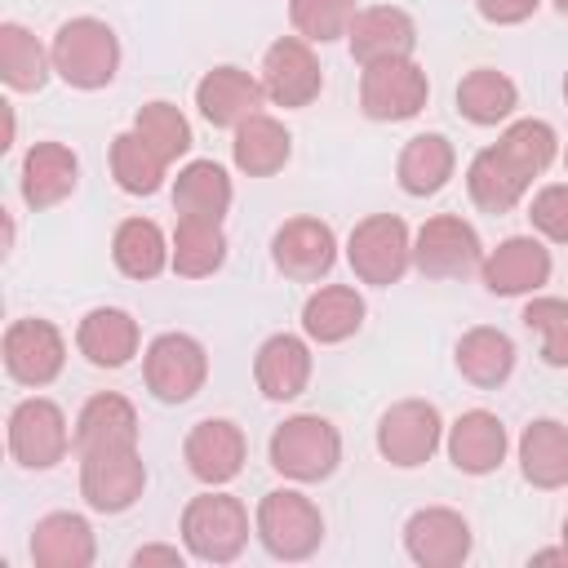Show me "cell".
Wrapping results in <instances>:
<instances>
[{
  "label": "cell",
  "instance_id": "14",
  "mask_svg": "<svg viewBox=\"0 0 568 568\" xmlns=\"http://www.w3.org/2000/svg\"><path fill=\"white\" fill-rule=\"evenodd\" d=\"M404 546L422 568H457L470 555V528L457 510L444 506H426L408 519L404 528Z\"/></svg>",
  "mask_w": 568,
  "mask_h": 568
},
{
  "label": "cell",
  "instance_id": "2",
  "mask_svg": "<svg viewBox=\"0 0 568 568\" xmlns=\"http://www.w3.org/2000/svg\"><path fill=\"white\" fill-rule=\"evenodd\" d=\"M337 457H342V439H337V426L328 417L302 413V417H288L271 435V466L288 479H302V484L328 479Z\"/></svg>",
  "mask_w": 568,
  "mask_h": 568
},
{
  "label": "cell",
  "instance_id": "18",
  "mask_svg": "<svg viewBox=\"0 0 568 568\" xmlns=\"http://www.w3.org/2000/svg\"><path fill=\"white\" fill-rule=\"evenodd\" d=\"M351 53L368 67V62H382V58H408L413 44H417V31H413V18L404 9H390V4H377V9H364L355 13L351 22Z\"/></svg>",
  "mask_w": 568,
  "mask_h": 568
},
{
  "label": "cell",
  "instance_id": "33",
  "mask_svg": "<svg viewBox=\"0 0 568 568\" xmlns=\"http://www.w3.org/2000/svg\"><path fill=\"white\" fill-rule=\"evenodd\" d=\"M226 257V240H222V226L217 222H204V217H182L178 231H173V271L186 275V280H200V275H213Z\"/></svg>",
  "mask_w": 568,
  "mask_h": 568
},
{
  "label": "cell",
  "instance_id": "25",
  "mask_svg": "<svg viewBox=\"0 0 568 568\" xmlns=\"http://www.w3.org/2000/svg\"><path fill=\"white\" fill-rule=\"evenodd\" d=\"M528 173L501 151V146H488L470 160V173H466V186H470V200L484 209V213H506L519 204V195L528 191Z\"/></svg>",
  "mask_w": 568,
  "mask_h": 568
},
{
  "label": "cell",
  "instance_id": "1",
  "mask_svg": "<svg viewBox=\"0 0 568 568\" xmlns=\"http://www.w3.org/2000/svg\"><path fill=\"white\" fill-rule=\"evenodd\" d=\"M53 71L75 84V89H102L111 84L115 67H120V44L115 31L98 18H71L58 27L53 36Z\"/></svg>",
  "mask_w": 568,
  "mask_h": 568
},
{
  "label": "cell",
  "instance_id": "35",
  "mask_svg": "<svg viewBox=\"0 0 568 568\" xmlns=\"http://www.w3.org/2000/svg\"><path fill=\"white\" fill-rule=\"evenodd\" d=\"M164 155L133 129V133H120L115 142H111V173H115V182L129 191V195H151V191H160V178H164Z\"/></svg>",
  "mask_w": 568,
  "mask_h": 568
},
{
  "label": "cell",
  "instance_id": "45",
  "mask_svg": "<svg viewBox=\"0 0 568 568\" xmlns=\"http://www.w3.org/2000/svg\"><path fill=\"white\" fill-rule=\"evenodd\" d=\"M564 555H568V524H564Z\"/></svg>",
  "mask_w": 568,
  "mask_h": 568
},
{
  "label": "cell",
  "instance_id": "39",
  "mask_svg": "<svg viewBox=\"0 0 568 568\" xmlns=\"http://www.w3.org/2000/svg\"><path fill=\"white\" fill-rule=\"evenodd\" d=\"M288 18L293 27L306 36V40H337L351 31L355 22V0H293L288 4Z\"/></svg>",
  "mask_w": 568,
  "mask_h": 568
},
{
  "label": "cell",
  "instance_id": "31",
  "mask_svg": "<svg viewBox=\"0 0 568 568\" xmlns=\"http://www.w3.org/2000/svg\"><path fill=\"white\" fill-rule=\"evenodd\" d=\"M453 178V146L439 133H417L399 151V186L408 195H435Z\"/></svg>",
  "mask_w": 568,
  "mask_h": 568
},
{
  "label": "cell",
  "instance_id": "38",
  "mask_svg": "<svg viewBox=\"0 0 568 568\" xmlns=\"http://www.w3.org/2000/svg\"><path fill=\"white\" fill-rule=\"evenodd\" d=\"M133 129H138L164 160H178V155L191 146V124H186V115H182L178 106H169V102H146V106L138 111Z\"/></svg>",
  "mask_w": 568,
  "mask_h": 568
},
{
  "label": "cell",
  "instance_id": "9",
  "mask_svg": "<svg viewBox=\"0 0 568 568\" xmlns=\"http://www.w3.org/2000/svg\"><path fill=\"white\" fill-rule=\"evenodd\" d=\"M71 435H67V417L53 399H22L13 413H9V453L31 466V470H49L62 462Z\"/></svg>",
  "mask_w": 568,
  "mask_h": 568
},
{
  "label": "cell",
  "instance_id": "13",
  "mask_svg": "<svg viewBox=\"0 0 568 568\" xmlns=\"http://www.w3.org/2000/svg\"><path fill=\"white\" fill-rule=\"evenodd\" d=\"M271 257L275 266L288 275V280H320L333 271V257H337V244H333V231L320 222V217H293L275 231L271 240Z\"/></svg>",
  "mask_w": 568,
  "mask_h": 568
},
{
  "label": "cell",
  "instance_id": "32",
  "mask_svg": "<svg viewBox=\"0 0 568 568\" xmlns=\"http://www.w3.org/2000/svg\"><path fill=\"white\" fill-rule=\"evenodd\" d=\"M457 368L475 386H501L510 377V368H515V346L497 328H470L457 342Z\"/></svg>",
  "mask_w": 568,
  "mask_h": 568
},
{
  "label": "cell",
  "instance_id": "40",
  "mask_svg": "<svg viewBox=\"0 0 568 568\" xmlns=\"http://www.w3.org/2000/svg\"><path fill=\"white\" fill-rule=\"evenodd\" d=\"M524 324L541 333V359L555 368H568V302L532 297L524 306Z\"/></svg>",
  "mask_w": 568,
  "mask_h": 568
},
{
  "label": "cell",
  "instance_id": "6",
  "mask_svg": "<svg viewBox=\"0 0 568 568\" xmlns=\"http://www.w3.org/2000/svg\"><path fill=\"white\" fill-rule=\"evenodd\" d=\"M142 484H146V470H142L138 444H129V448H98V453L80 457V493L102 515L129 510L142 497Z\"/></svg>",
  "mask_w": 568,
  "mask_h": 568
},
{
  "label": "cell",
  "instance_id": "41",
  "mask_svg": "<svg viewBox=\"0 0 568 568\" xmlns=\"http://www.w3.org/2000/svg\"><path fill=\"white\" fill-rule=\"evenodd\" d=\"M528 217H532V226H537L541 235L568 244V186H546V191H537Z\"/></svg>",
  "mask_w": 568,
  "mask_h": 568
},
{
  "label": "cell",
  "instance_id": "19",
  "mask_svg": "<svg viewBox=\"0 0 568 568\" xmlns=\"http://www.w3.org/2000/svg\"><path fill=\"white\" fill-rule=\"evenodd\" d=\"M546 275H550V253L537 244V240H524V235H515V240H501L493 253H488V262H484V284H488V293H532V288H541L546 284Z\"/></svg>",
  "mask_w": 568,
  "mask_h": 568
},
{
  "label": "cell",
  "instance_id": "4",
  "mask_svg": "<svg viewBox=\"0 0 568 568\" xmlns=\"http://www.w3.org/2000/svg\"><path fill=\"white\" fill-rule=\"evenodd\" d=\"M426 71L413 58H382L364 67L359 80V106L373 120H413L426 106Z\"/></svg>",
  "mask_w": 568,
  "mask_h": 568
},
{
  "label": "cell",
  "instance_id": "22",
  "mask_svg": "<svg viewBox=\"0 0 568 568\" xmlns=\"http://www.w3.org/2000/svg\"><path fill=\"white\" fill-rule=\"evenodd\" d=\"M138 444V413L124 395H93L84 408H80V422H75V453H98V448H129Z\"/></svg>",
  "mask_w": 568,
  "mask_h": 568
},
{
  "label": "cell",
  "instance_id": "8",
  "mask_svg": "<svg viewBox=\"0 0 568 568\" xmlns=\"http://www.w3.org/2000/svg\"><path fill=\"white\" fill-rule=\"evenodd\" d=\"M204 373H209V355L186 333H160L146 346V386L164 404L191 399L204 386Z\"/></svg>",
  "mask_w": 568,
  "mask_h": 568
},
{
  "label": "cell",
  "instance_id": "5",
  "mask_svg": "<svg viewBox=\"0 0 568 568\" xmlns=\"http://www.w3.org/2000/svg\"><path fill=\"white\" fill-rule=\"evenodd\" d=\"M257 537L275 559H306L324 537V519L302 493L280 488L257 506Z\"/></svg>",
  "mask_w": 568,
  "mask_h": 568
},
{
  "label": "cell",
  "instance_id": "16",
  "mask_svg": "<svg viewBox=\"0 0 568 568\" xmlns=\"http://www.w3.org/2000/svg\"><path fill=\"white\" fill-rule=\"evenodd\" d=\"M262 93H266V89H262L248 71H240V67H213V71L195 84V106H200V115H204L209 124L231 129V124H244L248 115H257Z\"/></svg>",
  "mask_w": 568,
  "mask_h": 568
},
{
  "label": "cell",
  "instance_id": "12",
  "mask_svg": "<svg viewBox=\"0 0 568 568\" xmlns=\"http://www.w3.org/2000/svg\"><path fill=\"white\" fill-rule=\"evenodd\" d=\"M62 333L49 320H13L4 333V368L22 386H44L62 373Z\"/></svg>",
  "mask_w": 568,
  "mask_h": 568
},
{
  "label": "cell",
  "instance_id": "10",
  "mask_svg": "<svg viewBox=\"0 0 568 568\" xmlns=\"http://www.w3.org/2000/svg\"><path fill=\"white\" fill-rule=\"evenodd\" d=\"M413 262L422 275L430 280H457V275H470L479 266V235L470 222L462 217H430L422 231H417V244H413Z\"/></svg>",
  "mask_w": 568,
  "mask_h": 568
},
{
  "label": "cell",
  "instance_id": "26",
  "mask_svg": "<svg viewBox=\"0 0 568 568\" xmlns=\"http://www.w3.org/2000/svg\"><path fill=\"white\" fill-rule=\"evenodd\" d=\"M80 351L89 364L98 368H120L133 359L138 351V324L129 311H115V306H98L80 320V333H75Z\"/></svg>",
  "mask_w": 568,
  "mask_h": 568
},
{
  "label": "cell",
  "instance_id": "44",
  "mask_svg": "<svg viewBox=\"0 0 568 568\" xmlns=\"http://www.w3.org/2000/svg\"><path fill=\"white\" fill-rule=\"evenodd\" d=\"M555 9H559V13H568V0H555Z\"/></svg>",
  "mask_w": 568,
  "mask_h": 568
},
{
  "label": "cell",
  "instance_id": "30",
  "mask_svg": "<svg viewBox=\"0 0 568 568\" xmlns=\"http://www.w3.org/2000/svg\"><path fill=\"white\" fill-rule=\"evenodd\" d=\"M235 164L248 178H266L288 160V129L271 115H248L244 124H235Z\"/></svg>",
  "mask_w": 568,
  "mask_h": 568
},
{
  "label": "cell",
  "instance_id": "3",
  "mask_svg": "<svg viewBox=\"0 0 568 568\" xmlns=\"http://www.w3.org/2000/svg\"><path fill=\"white\" fill-rule=\"evenodd\" d=\"M182 537H186V550L204 564H231L244 541H248V515L235 497L226 493H204L186 506L182 515Z\"/></svg>",
  "mask_w": 568,
  "mask_h": 568
},
{
  "label": "cell",
  "instance_id": "43",
  "mask_svg": "<svg viewBox=\"0 0 568 568\" xmlns=\"http://www.w3.org/2000/svg\"><path fill=\"white\" fill-rule=\"evenodd\" d=\"M146 564L182 568V550L178 546H142V550H133V568H146Z\"/></svg>",
  "mask_w": 568,
  "mask_h": 568
},
{
  "label": "cell",
  "instance_id": "23",
  "mask_svg": "<svg viewBox=\"0 0 568 568\" xmlns=\"http://www.w3.org/2000/svg\"><path fill=\"white\" fill-rule=\"evenodd\" d=\"M31 559L40 568H89L93 564V528L71 510L44 515L31 532Z\"/></svg>",
  "mask_w": 568,
  "mask_h": 568
},
{
  "label": "cell",
  "instance_id": "7",
  "mask_svg": "<svg viewBox=\"0 0 568 568\" xmlns=\"http://www.w3.org/2000/svg\"><path fill=\"white\" fill-rule=\"evenodd\" d=\"M346 257H351V266H355V275L364 284H395L404 275L408 257H413L408 226L399 217H390V213H373L351 231Z\"/></svg>",
  "mask_w": 568,
  "mask_h": 568
},
{
  "label": "cell",
  "instance_id": "17",
  "mask_svg": "<svg viewBox=\"0 0 568 568\" xmlns=\"http://www.w3.org/2000/svg\"><path fill=\"white\" fill-rule=\"evenodd\" d=\"M186 466L204 484L235 479L240 466H244V435H240V426L226 422V417L195 422V430L186 435Z\"/></svg>",
  "mask_w": 568,
  "mask_h": 568
},
{
  "label": "cell",
  "instance_id": "36",
  "mask_svg": "<svg viewBox=\"0 0 568 568\" xmlns=\"http://www.w3.org/2000/svg\"><path fill=\"white\" fill-rule=\"evenodd\" d=\"M111 253H115V266H120L124 275H133V280L160 275V271H164V257H169L160 226L146 222V217L120 222V231H115V240H111Z\"/></svg>",
  "mask_w": 568,
  "mask_h": 568
},
{
  "label": "cell",
  "instance_id": "28",
  "mask_svg": "<svg viewBox=\"0 0 568 568\" xmlns=\"http://www.w3.org/2000/svg\"><path fill=\"white\" fill-rule=\"evenodd\" d=\"M173 204L182 217L222 222V213L231 209V178L213 160H191L173 182Z\"/></svg>",
  "mask_w": 568,
  "mask_h": 568
},
{
  "label": "cell",
  "instance_id": "24",
  "mask_svg": "<svg viewBox=\"0 0 568 568\" xmlns=\"http://www.w3.org/2000/svg\"><path fill=\"white\" fill-rule=\"evenodd\" d=\"M75 173H80V164L62 142H36L22 160V200L31 209H49L71 195Z\"/></svg>",
  "mask_w": 568,
  "mask_h": 568
},
{
  "label": "cell",
  "instance_id": "29",
  "mask_svg": "<svg viewBox=\"0 0 568 568\" xmlns=\"http://www.w3.org/2000/svg\"><path fill=\"white\" fill-rule=\"evenodd\" d=\"M364 324V297L346 284H328L320 293H311V302L302 306V328L315 342H342Z\"/></svg>",
  "mask_w": 568,
  "mask_h": 568
},
{
  "label": "cell",
  "instance_id": "15",
  "mask_svg": "<svg viewBox=\"0 0 568 568\" xmlns=\"http://www.w3.org/2000/svg\"><path fill=\"white\" fill-rule=\"evenodd\" d=\"M262 89L280 106H306L320 93V62H315V53L297 36L275 40L266 49V62H262Z\"/></svg>",
  "mask_w": 568,
  "mask_h": 568
},
{
  "label": "cell",
  "instance_id": "20",
  "mask_svg": "<svg viewBox=\"0 0 568 568\" xmlns=\"http://www.w3.org/2000/svg\"><path fill=\"white\" fill-rule=\"evenodd\" d=\"M448 457H453V466L466 470V475H488V470H497L501 457H506V426H501L493 413H484V408L462 413V417L453 422V430H448Z\"/></svg>",
  "mask_w": 568,
  "mask_h": 568
},
{
  "label": "cell",
  "instance_id": "21",
  "mask_svg": "<svg viewBox=\"0 0 568 568\" xmlns=\"http://www.w3.org/2000/svg\"><path fill=\"white\" fill-rule=\"evenodd\" d=\"M253 373H257V386H262L266 399H293L311 382V351H306L302 337L275 333V337L262 342Z\"/></svg>",
  "mask_w": 568,
  "mask_h": 568
},
{
  "label": "cell",
  "instance_id": "46",
  "mask_svg": "<svg viewBox=\"0 0 568 568\" xmlns=\"http://www.w3.org/2000/svg\"><path fill=\"white\" fill-rule=\"evenodd\" d=\"M564 93H568V80H564Z\"/></svg>",
  "mask_w": 568,
  "mask_h": 568
},
{
  "label": "cell",
  "instance_id": "37",
  "mask_svg": "<svg viewBox=\"0 0 568 568\" xmlns=\"http://www.w3.org/2000/svg\"><path fill=\"white\" fill-rule=\"evenodd\" d=\"M0 75L9 89L27 93V89H40L44 75H49V58L40 49V40L18 27V22H4L0 27Z\"/></svg>",
  "mask_w": 568,
  "mask_h": 568
},
{
  "label": "cell",
  "instance_id": "47",
  "mask_svg": "<svg viewBox=\"0 0 568 568\" xmlns=\"http://www.w3.org/2000/svg\"><path fill=\"white\" fill-rule=\"evenodd\" d=\"M564 164H568V155H564Z\"/></svg>",
  "mask_w": 568,
  "mask_h": 568
},
{
  "label": "cell",
  "instance_id": "42",
  "mask_svg": "<svg viewBox=\"0 0 568 568\" xmlns=\"http://www.w3.org/2000/svg\"><path fill=\"white\" fill-rule=\"evenodd\" d=\"M479 4V13L488 18V22H497V27H510V22H524V18H532V9L541 4V0H475Z\"/></svg>",
  "mask_w": 568,
  "mask_h": 568
},
{
  "label": "cell",
  "instance_id": "27",
  "mask_svg": "<svg viewBox=\"0 0 568 568\" xmlns=\"http://www.w3.org/2000/svg\"><path fill=\"white\" fill-rule=\"evenodd\" d=\"M519 466H524V479L537 488L568 484V426L555 417L532 422L519 439Z\"/></svg>",
  "mask_w": 568,
  "mask_h": 568
},
{
  "label": "cell",
  "instance_id": "11",
  "mask_svg": "<svg viewBox=\"0 0 568 568\" xmlns=\"http://www.w3.org/2000/svg\"><path fill=\"white\" fill-rule=\"evenodd\" d=\"M377 448L390 466H422L439 448V413L426 399H404L382 413Z\"/></svg>",
  "mask_w": 568,
  "mask_h": 568
},
{
  "label": "cell",
  "instance_id": "34",
  "mask_svg": "<svg viewBox=\"0 0 568 568\" xmlns=\"http://www.w3.org/2000/svg\"><path fill=\"white\" fill-rule=\"evenodd\" d=\"M515 102H519L515 84L493 67H475L457 84V106H462V115L470 124H497V120H506L515 111Z\"/></svg>",
  "mask_w": 568,
  "mask_h": 568
}]
</instances>
